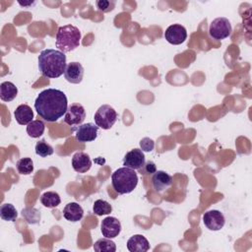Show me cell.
<instances>
[{
    "instance_id": "cell-25",
    "label": "cell",
    "mask_w": 252,
    "mask_h": 252,
    "mask_svg": "<svg viewBox=\"0 0 252 252\" xmlns=\"http://www.w3.org/2000/svg\"><path fill=\"white\" fill-rule=\"evenodd\" d=\"M93 211L96 216H103V215L110 214L112 212V207L107 201L98 199L94 201L93 206Z\"/></svg>"
},
{
    "instance_id": "cell-7",
    "label": "cell",
    "mask_w": 252,
    "mask_h": 252,
    "mask_svg": "<svg viewBox=\"0 0 252 252\" xmlns=\"http://www.w3.org/2000/svg\"><path fill=\"white\" fill-rule=\"evenodd\" d=\"M86 118V110L80 103H72L68 106L64 115V122L70 126L81 125Z\"/></svg>"
},
{
    "instance_id": "cell-18",
    "label": "cell",
    "mask_w": 252,
    "mask_h": 252,
    "mask_svg": "<svg viewBox=\"0 0 252 252\" xmlns=\"http://www.w3.org/2000/svg\"><path fill=\"white\" fill-rule=\"evenodd\" d=\"M14 116L20 125H28L33 119V111L28 104H20L16 108Z\"/></svg>"
},
{
    "instance_id": "cell-12",
    "label": "cell",
    "mask_w": 252,
    "mask_h": 252,
    "mask_svg": "<svg viewBox=\"0 0 252 252\" xmlns=\"http://www.w3.org/2000/svg\"><path fill=\"white\" fill-rule=\"evenodd\" d=\"M100 230L104 237L114 238L118 236L121 231V223L118 219L114 217H106L101 220Z\"/></svg>"
},
{
    "instance_id": "cell-31",
    "label": "cell",
    "mask_w": 252,
    "mask_h": 252,
    "mask_svg": "<svg viewBox=\"0 0 252 252\" xmlns=\"http://www.w3.org/2000/svg\"><path fill=\"white\" fill-rule=\"evenodd\" d=\"M18 3H19L22 7H30V6H32V5H33V4H35V1H24V2L18 1Z\"/></svg>"
},
{
    "instance_id": "cell-13",
    "label": "cell",
    "mask_w": 252,
    "mask_h": 252,
    "mask_svg": "<svg viewBox=\"0 0 252 252\" xmlns=\"http://www.w3.org/2000/svg\"><path fill=\"white\" fill-rule=\"evenodd\" d=\"M84 68L79 62H71L66 66L64 77L71 84H80L83 80Z\"/></svg>"
},
{
    "instance_id": "cell-8",
    "label": "cell",
    "mask_w": 252,
    "mask_h": 252,
    "mask_svg": "<svg viewBox=\"0 0 252 252\" xmlns=\"http://www.w3.org/2000/svg\"><path fill=\"white\" fill-rule=\"evenodd\" d=\"M203 222L205 226L213 231L220 230L225 223V219L222 213L218 210H210L203 215Z\"/></svg>"
},
{
    "instance_id": "cell-21",
    "label": "cell",
    "mask_w": 252,
    "mask_h": 252,
    "mask_svg": "<svg viewBox=\"0 0 252 252\" xmlns=\"http://www.w3.org/2000/svg\"><path fill=\"white\" fill-rule=\"evenodd\" d=\"M44 130H45V124L43 121L39 119L32 120L27 126V133L32 138H38L42 136Z\"/></svg>"
},
{
    "instance_id": "cell-11",
    "label": "cell",
    "mask_w": 252,
    "mask_h": 252,
    "mask_svg": "<svg viewBox=\"0 0 252 252\" xmlns=\"http://www.w3.org/2000/svg\"><path fill=\"white\" fill-rule=\"evenodd\" d=\"M146 162L144 152L141 149H133L126 153L123 158V165L131 169H141Z\"/></svg>"
},
{
    "instance_id": "cell-1",
    "label": "cell",
    "mask_w": 252,
    "mask_h": 252,
    "mask_svg": "<svg viewBox=\"0 0 252 252\" xmlns=\"http://www.w3.org/2000/svg\"><path fill=\"white\" fill-rule=\"evenodd\" d=\"M68 108L66 94L57 89L42 91L34 101L37 114L47 122H55L65 115Z\"/></svg>"
},
{
    "instance_id": "cell-27",
    "label": "cell",
    "mask_w": 252,
    "mask_h": 252,
    "mask_svg": "<svg viewBox=\"0 0 252 252\" xmlns=\"http://www.w3.org/2000/svg\"><path fill=\"white\" fill-rule=\"evenodd\" d=\"M53 152V148L47 142H45L44 139L38 141L35 145V154L39 157L45 158L47 156H51Z\"/></svg>"
},
{
    "instance_id": "cell-23",
    "label": "cell",
    "mask_w": 252,
    "mask_h": 252,
    "mask_svg": "<svg viewBox=\"0 0 252 252\" xmlns=\"http://www.w3.org/2000/svg\"><path fill=\"white\" fill-rule=\"evenodd\" d=\"M0 217L2 220L7 221H15L18 217V212L12 204L6 203L0 208Z\"/></svg>"
},
{
    "instance_id": "cell-2",
    "label": "cell",
    "mask_w": 252,
    "mask_h": 252,
    "mask_svg": "<svg viewBox=\"0 0 252 252\" xmlns=\"http://www.w3.org/2000/svg\"><path fill=\"white\" fill-rule=\"evenodd\" d=\"M66 66V55L60 50L44 49L38 56V69L44 77L58 78L64 74Z\"/></svg>"
},
{
    "instance_id": "cell-16",
    "label": "cell",
    "mask_w": 252,
    "mask_h": 252,
    "mask_svg": "<svg viewBox=\"0 0 252 252\" xmlns=\"http://www.w3.org/2000/svg\"><path fill=\"white\" fill-rule=\"evenodd\" d=\"M127 249L130 252H147L150 249V243L144 235L135 234L128 239Z\"/></svg>"
},
{
    "instance_id": "cell-14",
    "label": "cell",
    "mask_w": 252,
    "mask_h": 252,
    "mask_svg": "<svg viewBox=\"0 0 252 252\" xmlns=\"http://www.w3.org/2000/svg\"><path fill=\"white\" fill-rule=\"evenodd\" d=\"M72 167L79 173H85L92 167V160L88 154L77 152L72 157Z\"/></svg>"
},
{
    "instance_id": "cell-29",
    "label": "cell",
    "mask_w": 252,
    "mask_h": 252,
    "mask_svg": "<svg viewBox=\"0 0 252 252\" xmlns=\"http://www.w3.org/2000/svg\"><path fill=\"white\" fill-rule=\"evenodd\" d=\"M140 147L143 152H152L155 148V142L153 139L145 137L140 141Z\"/></svg>"
},
{
    "instance_id": "cell-28",
    "label": "cell",
    "mask_w": 252,
    "mask_h": 252,
    "mask_svg": "<svg viewBox=\"0 0 252 252\" xmlns=\"http://www.w3.org/2000/svg\"><path fill=\"white\" fill-rule=\"evenodd\" d=\"M95 4L99 11H101L103 13H107V12H110L113 10L115 2L107 1V0H97L95 2Z\"/></svg>"
},
{
    "instance_id": "cell-15",
    "label": "cell",
    "mask_w": 252,
    "mask_h": 252,
    "mask_svg": "<svg viewBox=\"0 0 252 252\" xmlns=\"http://www.w3.org/2000/svg\"><path fill=\"white\" fill-rule=\"evenodd\" d=\"M152 183L156 191L161 193L171 187L172 177L163 170H157L152 177Z\"/></svg>"
},
{
    "instance_id": "cell-5",
    "label": "cell",
    "mask_w": 252,
    "mask_h": 252,
    "mask_svg": "<svg viewBox=\"0 0 252 252\" xmlns=\"http://www.w3.org/2000/svg\"><path fill=\"white\" fill-rule=\"evenodd\" d=\"M117 112L109 104H102L95 111L94 119L96 126L101 129L108 130L110 129L117 120Z\"/></svg>"
},
{
    "instance_id": "cell-26",
    "label": "cell",
    "mask_w": 252,
    "mask_h": 252,
    "mask_svg": "<svg viewBox=\"0 0 252 252\" xmlns=\"http://www.w3.org/2000/svg\"><path fill=\"white\" fill-rule=\"evenodd\" d=\"M22 216L28 223L35 224L40 220V213L35 208H25L22 210Z\"/></svg>"
},
{
    "instance_id": "cell-17",
    "label": "cell",
    "mask_w": 252,
    "mask_h": 252,
    "mask_svg": "<svg viewBox=\"0 0 252 252\" xmlns=\"http://www.w3.org/2000/svg\"><path fill=\"white\" fill-rule=\"evenodd\" d=\"M84 216L83 208L76 202L68 203L63 209V217L72 222L79 221Z\"/></svg>"
},
{
    "instance_id": "cell-19",
    "label": "cell",
    "mask_w": 252,
    "mask_h": 252,
    "mask_svg": "<svg viewBox=\"0 0 252 252\" xmlns=\"http://www.w3.org/2000/svg\"><path fill=\"white\" fill-rule=\"evenodd\" d=\"M18 94L17 87L9 81L3 82L0 85V98L3 101H12Z\"/></svg>"
},
{
    "instance_id": "cell-6",
    "label": "cell",
    "mask_w": 252,
    "mask_h": 252,
    "mask_svg": "<svg viewBox=\"0 0 252 252\" xmlns=\"http://www.w3.org/2000/svg\"><path fill=\"white\" fill-rule=\"evenodd\" d=\"M232 28L228 19L220 17L212 21L209 27V34L213 39L221 40L231 34Z\"/></svg>"
},
{
    "instance_id": "cell-22",
    "label": "cell",
    "mask_w": 252,
    "mask_h": 252,
    "mask_svg": "<svg viewBox=\"0 0 252 252\" xmlns=\"http://www.w3.org/2000/svg\"><path fill=\"white\" fill-rule=\"evenodd\" d=\"M94 250L96 252H115L116 245L112 240H110V238L104 237L94 242Z\"/></svg>"
},
{
    "instance_id": "cell-20",
    "label": "cell",
    "mask_w": 252,
    "mask_h": 252,
    "mask_svg": "<svg viewBox=\"0 0 252 252\" xmlns=\"http://www.w3.org/2000/svg\"><path fill=\"white\" fill-rule=\"evenodd\" d=\"M40 202L46 208H55L60 205L61 199L57 192L47 191L41 195Z\"/></svg>"
},
{
    "instance_id": "cell-30",
    "label": "cell",
    "mask_w": 252,
    "mask_h": 252,
    "mask_svg": "<svg viewBox=\"0 0 252 252\" xmlns=\"http://www.w3.org/2000/svg\"><path fill=\"white\" fill-rule=\"evenodd\" d=\"M145 171H146L147 173H149V174L155 173V172L157 171V166H156L155 162H154V161H151V160L145 162Z\"/></svg>"
},
{
    "instance_id": "cell-10",
    "label": "cell",
    "mask_w": 252,
    "mask_h": 252,
    "mask_svg": "<svg viewBox=\"0 0 252 252\" xmlns=\"http://www.w3.org/2000/svg\"><path fill=\"white\" fill-rule=\"evenodd\" d=\"M97 132H98V126L89 122V123L81 124L76 129L75 137H76V140L81 143L92 142L96 139Z\"/></svg>"
},
{
    "instance_id": "cell-4",
    "label": "cell",
    "mask_w": 252,
    "mask_h": 252,
    "mask_svg": "<svg viewBox=\"0 0 252 252\" xmlns=\"http://www.w3.org/2000/svg\"><path fill=\"white\" fill-rule=\"evenodd\" d=\"M81 40L80 30L73 25L62 26L56 32V47L62 52H70L79 47Z\"/></svg>"
},
{
    "instance_id": "cell-3",
    "label": "cell",
    "mask_w": 252,
    "mask_h": 252,
    "mask_svg": "<svg viewBox=\"0 0 252 252\" xmlns=\"http://www.w3.org/2000/svg\"><path fill=\"white\" fill-rule=\"evenodd\" d=\"M111 184L118 194H129L138 184V175L134 169L126 166L120 167L112 173Z\"/></svg>"
},
{
    "instance_id": "cell-24",
    "label": "cell",
    "mask_w": 252,
    "mask_h": 252,
    "mask_svg": "<svg viewBox=\"0 0 252 252\" xmlns=\"http://www.w3.org/2000/svg\"><path fill=\"white\" fill-rule=\"evenodd\" d=\"M16 167L20 174L29 175L33 171V161L31 158H23L17 161Z\"/></svg>"
},
{
    "instance_id": "cell-9",
    "label": "cell",
    "mask_w": 252,
    "mask_h": 252,
    "mask_svg": "<svg viewBox=\"0 0 252 252\" xmlns=\"http://www.w3.org/2000/svg\"><path fill=\"white\" fill-rule=\"evenodd\" d=\"M164 38L167 42L173 45H179L183 43L187 38L186 29L178 24L169 26L164 32Z\"/></svg>"
}]
</instances>
